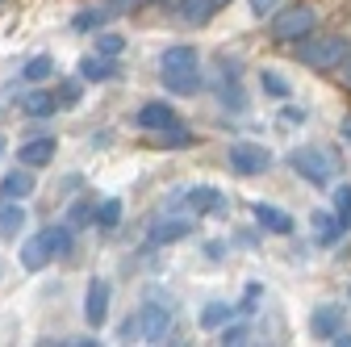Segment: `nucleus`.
<instances>
[{"mask_svg":"<svg viewBox=\"0 0 351 347\" xmlns=\"http://www.w3.org/2000/svg\"><path fill=\"white\" fill-rule=\"evenodd\" d=\"M159 80L176 97H193L201 88V55L197 47H167L159 55Z\"/></svg>","mask_w":351,"mask_h":347,"instance_id":"f257e3e1","label":"nucleus"},{"mask_svg":"<svg viewBox=\"0 0 351 347\" xmlns=\"http://www.w3.org/2000/svg\"><path fill=\"white\" fill-rule=\"evenodd\" d=\"M293 55H297V63L314 67V71H339L343 59L351 55V42L343 34H326V38H314L310 34V38L293 42Z\"/></svg>","mask_w":351,"mask_h":347,"instance_id":"f03ea898","label":"nucleus"},{"mask_svg":"<svg viewBox=\"0 0 351 347\" xmlns=\"http://www.w3.org/2000/svg\"><path fill=\"white\" fill-rule=\"evenodd\" d=\"M67 251H71V226H47L21 247V268L38 272V268H47L55 255H67Z\"/></svg>","mask_w":351,"mask_h":347,"instance_id":"7ed1b4c3","label":"nucleus"},{"mask_svg":"<svg viewBox=\"0 0 351 347\" xmlns=\"http://www.w3.org/2000/svg\"><path fill=\"white\" fill-rule=\"evenodd\" d=\"M314 29H318V13L310 5H285L272 13V42H280V47H293Z\"/></svg>","mask_w":351,"mask_h":347,"instance_id":"20e7f679","label":"nucleus"},{"mask_svg":"<svg viewBox=\"0 0 351 347\" xmlns=\"http://www.w3.org/2000/svg\"><path fill=\"white\" fill-rule=\"evenodd\" d=\"M289 167L297 171V176H305L314 189H330V176H335V159L318 147H297L289 155Z\"/></svg>","mask_w":351,"mask_h":347,"instance_id":"39448f33","label":"nucleus"},{"mask_svg":"<svg viewBox=\"0 0 351 347\" xmlns=\"http://www.w3.org/2000/svg\"><path fill=\"white\" fill-rule=\"evenodd\" d=\"M226 163H230V171H239V176H263V171L272 167V155L263 147H255V143H234Z\"/></svg>","mask_w":351,"mask_h":347,"instance_id":"423d86ee","label":"nucleus"},{"mask_svg":"<svg viewBox=\"0 0 351 347\" xmlns=\"http://www.w3.org/2000/svg\"><path fill=\"white\" fill-rule=\"evenodd\" d=\"M138 335L147 343H163L171 335V306H155V301H147V306L138 310Z\"/></svg>","mask_w":351,"mask_h":347,"instance_id":"0eeeda50","label":"nucleus"},{"mask_svg":"<svg viewBox=\"0 0 351 347\" xmlns=\"http://www.w3.org/2000/svg\"><path fill=\"white\" fill-rule=\"evenodd\" d=\"M84 318H88V326H105V318H109V285L105 280H88V293H84Z\"/></svg>","mask_w":351,"mask_h":347,"instance_id":"6e6552de","label":"nucleus"},{"mask_svg":"<svg viewBox=\"0 0 351 347\" xmlns=\"http://www.w3.org/2000/svg\"><path fill=\"white\" fill-rule=\"evenodd\" d=\"M217 101H222V109H230V113H243V109H247V97H243V88H239V63H230V59H222Z\"/></svg>","mask_w":351,"mask_h":347,"instance_id":"1a4fd4ad","label":"nucleus"},{"mask_svg":"<svg viewBox=\"0 0 351 347\" xmlns=\"http://www.w3.org/2000/svg\"><path fill=\"white\" fill-rule=\"evenodd\" d=\"M51 159H55V139L51 134H29L17 151V163H25V167H47Z\"/></svg>","mask_w":351,"mask_h":347,"instance_id":"9d476101","label":"nucleus"},{"mask_svg":"<svg viewBox=\"0 0 351 347\" xmlns=\"http://www.w3.org/2000/svg\"><path fill=\"white\" fill-rule=\"evenodd\" d=\"M255 222H259L263 230H272V235H293V230H297V222L289 218V213L276 209V205H268V201H255Z\"/></svg>","mask_w":351,"mask_h":347,"instance_id":"9b49d317","label":"nucleus"},{"mask_svg":"<svg viewBox=\"0 0 351 347\" xmlns=\"http://www.w3.org/2000/svg\"><path fill=\"white\" fill-rule=\"evenodd\" d=\"M310 331H314L318 339H335V335L343 331V310H339V306H318L314 318H310Z\"/></svg>","mask_w":351,"mask_h":347,"instance_id":"f8f14e48","label":"nucleus"},{"mask_svg":"<svg viewBox=\"0 0 351 347\" xmlns=\"http://www.w3.org/2000/svg\"><path fill=\"white\" fill-rule=\"evenodd\" d=\"M343 230H347V226L335 218V209H330V213H326V209L314 213V239H318L322 247H335V243L343 239Z\"/></svg>","mask_w":351,"mask_h":347,"instance_id":"ddd939ff","label":"nucleus"},{"mask_svg":"<svg viewBox=\"0 0 351 347\" xmlns=\"http://www.w3.org/2000/svg\"><path fill=\"white\" fill-rule=\"evenodd\" d=\"M0 193H5V197H29L34 193V167H17V171H5V180H0Z\"/></svg>","mask_w":351,"mask_h":347,"instance_id":"4468645a","label":"nucleus"},{"mask_svg":"<svg viewBox=\"0 0 351 347\" xmlns=\"http://www.w3.org/2000/svg\"><path fill=\"white\" fill-rule=\"evenodd\" d=\"M184 201H189V209H193V213H213V209H222V205H226V197L217 193V189H209V184L189 189V193H184Z\"/></svg>","mask_w":351,"mask_h":347,"instance_id":"2eb2a0df","label":"nucleus"},{"mask_svg":"<svg viewBox=\"0 0 351 347\" xmlns=\"http://www.w3.org/2000/svg\"><path fill=\"white\" fill-rule=\"evenodd\" d=\"M171 121H176V109L163 105V101H147V105L138 109V125H143V130H163V125H171Z\"/></svg>","mask_w":351,"mask_h":347,"instance_id":"dca6fc26","label":"nucleus"},{"mask_svg":"<svg viewBox=\"0 0 351 347\" xmlns=\"http://www.w3.org/2000/svg\"><path fill=\"white\" fill-rule=\"evenodd\" d=\"M155 147H167V151H180V147H193V130L180 125V121H171L163 130H155Z\"/></svg>","mask_w":351,"mask_h":347,"instance_id":"f3484780","label":"nucleus"},{"mask_svg":"<svg viewBox=\"0 0 351 347\" xmlns=\"http://www.w3.org/2000/svg\"><path fill=\"white\" fill-rule=\"evenodd\" d=\"M21 226H25V209L17 205V197H5V201H0V235L13 239Z\"/></svg>","mask_w":351,"mask_h":347,"instance_id":"a211bd4d","label":"nucleus"},{"mask_svg":"<svg viewBox=\"0 0 351 347\" xmlns=\"http://www.w3.org/2000/svg\"><path fill=\"white\" fill-rule=\"evenodd\" d=\"M113 59H105V55H88V59H80V80H93V84H105V80H113Z\"/></svg>","mask_w":351,"mask_h":347,"instance_id":"6ab92c4d","label":"nucleus"},{"mask_svg":"<svg viewBox=\"0 0 351 347\" xmlns=\"http://www.w3.org/2000/svg\"><path fill=\"white\" fill-rule=\"evenodd\" d=\"M193 235V222L189 218H167V222H159L155 230H151V243H180V239H189Z\"/></svg>","mask_w":351,"mask_h":347,"instance_id":"aec40b11","label":"nucleus"},{"mask_svg":"<svg viewBox=\"0 0 351 347\" xmlns=\"http://www.w3.org/2000/svg\"><path fill=\"white\" fill-rule=\"evenodd\" d=\"M55 109H59V97H51V93H29L21 101V113L25 117H51Z\"/></svg>","mask_w":351,"mask_h":347,"instance_id":"412c9836","label":"nucleus"},{"mask_svg":"<svg viewBox=\"0 0 351 347\" xmlns=\"http://www.w3.org/2000/svg\"><path fill=\"white\" fill-rule=\"evenodd\" d=\"M230 318H234V306H226V301H213V306H205V314H201V326H205V331H222Z\"/></svg>","mask_w":351,"mask_h":347,"instance_id":"4be33fe9","label":"nucleus"},{"mask_svg":"<svg viewBox=\"0 0 351 347\" xmlns=\"http://www.w3.org/2000/svg\"><path fill=\"white\" fill-rule=\"evenodd\" d=\"M259 88L268 93V97H276V101H285V97L293 93V88H289V80H285V75H276L272 67H263V71H259Z\"/></svg>","mask_w":351,"mask_h":347,"instance_id":"5701e85b","label":"nucleus"},{"mask_svg":"<svg viewBox=\"0 0 351 347\" xmlns=\"http://www.w3.org/2000/svg\"><path fill=\"white\" fill-rule=\"evenodd\" d=\"M121 222V201L117 197H105L101 205H97V222L93 226H101V230H113Z\"/></svg>","mask_w":351,"mask_h":347,"instance_id":"b1692460","label":"nucleus"},{"mask_svg":"<svg viewBox=\"0 0 351 347\" xmlns=\"http://www.w3.org/2000/svg\"><path fill=\"white\" fill-rule=\"evenodd\" d=\"M217 9H213V0H184L180 5V17L184 21H193V25H201V21H209Z\"/></svg>","mask_w":351,"mask_h":347,"instance_id":"393cba45","label":"nucleus"},{"mask_svg":"<svg viewBox=\"0 0 351 347\" xmlns=\"http://www.w3.org/2000/svg\"><path fill=\"white\" fill-rule=\"evenodd\" d=\"M330 209H335V218L351 230V184H339L335 197H330Z\"/></svg>","mask_w":351,"mask_h":347,"instance_id":"a878e982","label":"nucleus"},{"mask_svg":"<svg viewBox=\"0 0 351 347\" xmlns=\"http://www.w3.org/2000/svg\"><path fill=\"white\" fill-rule=\"evenodd\" d=\"M51 71H55V59H51V55H34V59L21 67V80H34V84H38V80H47Z\"/></svg>","mask_w":351,"mask_h":347,"instance_id":"bb28decb","label":"nucleus"},{"mask_svg":"<svg viewBox=\"0 0 351 347\" xmlns=\"http://www.w3.org/2000/svg\"><path fill=\"white\" fill-rule=\"evenodd\" d=\"M121 51H125V38H121V34H109V29H105V34H97V55L117 59Z\"/></svg>","mask_w":351,"mask_h":347,"instance_id":"cd10ccee","label":"nucleus"},{"mask_svg":"<svg viewBox=\"0 0 351 347\" xmlns=\"http://www.w3.org/2000/svg\"><path fill=\"white\" fill-rule=\"evenodd\" d=\"M67 222H71V226H88V222H97L93 201H75V205H71V213H67Z\"/></svg>","mask_w":351,"mask_h":347,"instance_id":"c85d7f7f","label":"nucleus"},{"mask_svg":"<svg viewBox=\"0 0 351 347\" xmlns=\"http://www.w3.org/2000/svg\"><path fill=\"white\" fill-rule=\"evenodd\" d=\"M71 25H75V29H101V25H105V9H84V13H75Z\"/></svg>","mask_w":351,"mask_h":347,"instance_id":"c756f323","label":"nucleus"},{"mask_svg":"<svg viewBox=\"0 0 351 347\" xmlns=\"http://www.w3.org/2000/svg\"><path fill=\"white\" fill-rule=\"evenodd\" d=\"M55 97H59V105H63V109H71V105L80 101V80H67V84H59V93H55Z\"/></svg>","mask_w":351,"mask_h":347,"instance_id":"7c9ffc66","label":"nucleus"},{"mask_svg":"<svg viewBox=\"0 0 351 347\" xmlns=\"http://www.w3.org/2000/svg\"><path fill=\"white\" fill-rule=\"evenodd\" d=\"M217 343H226V347H239V343H247V326H239V322L230 326V322H226V326H222V339H217Z\"/></svg>","mask_w":351,"mask_h":347,"instance_id":"2f4dec72","label":"nucleus"},{"mask_svg":"<svg viewBox=\"0 0 351 347\" xmlns=\"http://www.w3.org/2000/svg\"><path fill=\"white\" fill-rule=\"evenodd\" d=\"M276 9H280V0H251V13L255 17H272Z\"/></svg>","mask_w":351,"mask_h":347,"instance_id":"473e14b6","label":"nucleus"},{"mask_svg":"<svg viewBox=\"0 0 351 347\" xmlns=\"http://www.w3.org/2000/svg\"><path fill=\"white\" fill-rule=\"evenodd\" d=\"M255 301H259V285H247V297H243V306H239V310L251 314V310H255Z\"/></svg>","mask_w":351,"mask_h":347,"instance_id":"72a5a7b5","label":"nucleus"},{"mask_svg":"<svg viewBox=\"0 0 351 347\" xmlns=\"http://www.w3.org/2000/svg\"><path fill=\"white\" fill-rule=\"evenodd\" d=\"M134 335H138V314L121 322V339H134Z\"/></svg>","mask_w":351,"mask_h":347,"instance_id":"f704fd0d","label":"nucleus"},{"mask_svg":"<svg viewBox=\"0 0 351 347\" xmlns=\"http://www.w3.org/2000/svg\"><path fill=\"white\" fill-rule=\"evenodd\" d=\"M339 75H343V84H347V88H351V55L343 59V67H339Z\"/></svg>","mask_w":351,"mask_h":347,"instance_id":"c9c22d12","label":"nucleus"},{"mask_svg":"<svg viewBox=\"0 0 351 347\" xmlns=\"http://www.w3.org/2000/svg\"><path fill=\"white\" fill-rule=\"evenodd\" d=\"M285 121H305V109H285Z\"/></svg>","mask_w":351,"mask_h":347,"instance_id":"e433bc0d","label":"nucleus"},{"mask_svg":"<svg viewBox=\"0 0 351 347\" xmlns=\"http://www.w3.org/2000/svg\"><path fill=\"white\" fill-rule=\"evenodd\" d=\"M343 139H347V143H351V113H347V117H343Z\"/></svg>","mask_w":351,"mask_h":347,"instance_id":"4c0bfd02","label":"nucleus"},{"mask_svg":"<svg viewBox=\"0 0 351 347\" xmlns=\"http://www.w3.org/2000/svg\"><path fill=\"white\" fill-rule=\"evenodd\" d=\"M163 5H167V9H180V5H184V0H163Z\"/></svg>","mask_w":351,"mask_h":347,"instance_id":"58836bf2","label":"nucleus"},{"mask_svg":"<svg viewBox=\"0 0 351 347\" xmlns=\"http://www.w3.org/2000/svg\"><path fill=\"white\" fill-rule=\"evenodd\" d=\"M5 151H9V143H5V139H0V159H5Z\"/></svg>","mask_w":351,"mask_h":347,"instance_id":"ea45409f","label":"nucleus"},{"mask_svg":"<svg viewBox=\"0 0 351 347\" xmlns=\"http://www.w3.org/2000/svg\"><path fill=\"white\" fill-rule=\"evenodd\" d=\"M347 297H351V289H347Z\"/></svg>","mask_w":351,"mask_h":347,"instance_id":"a19ab883","label":"nucleus"}]
</instances>
